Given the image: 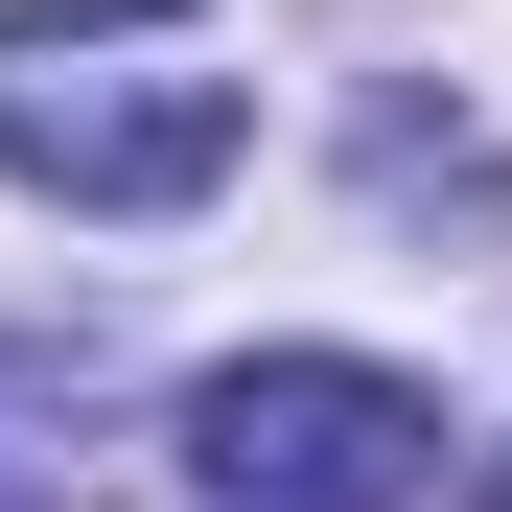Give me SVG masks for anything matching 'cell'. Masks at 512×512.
<instances>
[{
    "instance_id": "6da1fadb",
    "label": "cell",
    "mask_w": 512,
    "mask_h": 512,
    "mask_svg": "<svg viewBox=\"0 0 512 512\" xmlns=\"http://www.w3.org/2000/svg\"><path fill=\"white\" fill-rule=\"evenodd\" d=\"M233 140H256V94L187 24H47V47H0V163L47 210H187V187H233Z\"/></svg>"
},
{
    "instance_id": "7a4b0ae2",
    "label": "cell",
    "mask_w": 512,
    "mask_h": 512,
    "mask_svg": "<svg viewBox=\"0 0 512 512\" xmlns=\"http://www.w3.org/2000/svg\"><path fill=\"white\" fill-rule=\"evenodd\" d=\"M187 466L233 512H419L443 489V396L373 373V350H233L187 396Z\"/></svg>"
},
{
    "instance_id": "3957f363",
    "label": "cell",
    "mask_w": 512,
    "mask_h": 512,
    "mask_svg": "<svg viewBox=\"0 0 512 512\" xmlns=\"http://www.w3.org/2000/svg\"><path fill=\"white\" fill-rule=\"evenodd\" d=\"M0 512H24V489H0Z\"/></svg>"
}]
</instances>
